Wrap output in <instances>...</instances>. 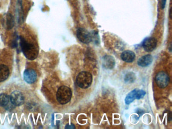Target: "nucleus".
Returning a JSON list of instances; mask_svg holds the SVG:
<instances>
[{"instance_id": "nucleus-19", "label": "nucleus", "mask_w": 172, "mask_h": 129, "mask_svg": "<svg viewBox=\"0 0 172 129\" xmlns=\"http://www.w3.org/2000/svg\"><path fill=\"white\" fill-rule=\"evenodd\" d=\"M166 3V0H162L161 1V8L163 9H165Z\"/></svg>"}, {"instance_id": "nucleus-16", "label": "nucleus", "mask_w": 172, "mask_h": 129, "mask_svg": "<svg viewBox=\"0 0 172 129\" xmlns=\"http://www.w3.org/2000/svg\"><path fill=\"white\" fill-rule=\"evenodd\" d=\"M136 79V76L133 72H129L125 75L124 81L128 83H133Z\"/></svg>"}, {"instance_id": "nucleus-5", "label": "nucleus", "mask_w": 172, "mask_h": 129, "mask_svg": "<svg viewBox=\"0 0 172 129\" xmlns=\"http://www.w3.org/2000/svg\"><path fill=\"white\" fill-rule=\"evenodd\" d=\"M10 102L12 105L18 107L24 103V97L21 92L19 91H14L10 96Z\"/></svg>"}, {"instance_id": "nucleus-6", "label": "nucleus", "mask_w": 172, "mask_h": 129, "mask_svg": "<svg viewBox=\"0 0 172 129\" xmlns=\"http://www.w3.org/2000/svg\"><path fill=\"white\" fill-rule=\"evenodd\" d=\"M77 36L79 40L82 43L87 44L92 41V35L87 30L80 28L77 30Z\"/></svg>"}, {"instance_id": "nucleus-21", "label": "nucleus", "mask_w": 172, "mask_h": 129, "mask_svg": "<svg viewBox=\"0 0 172 129\" xmlns=\"http://www.w3.org/2000/svg\"><path fill=\"white\" fill-rule=\"evenodd\" d=\"M172 8H171L170 10V17L171 19H172V15H171V13H172Z\"/></svg>"}, {"instance_id": "nucleus-8", "label": "nucleus", "mask_w": 172, "mask_h": 129, "mask_svg": "<svg viewBox=\"0 0 172 129\" xmlns=\"http://www.w3.org/2000/svg\"><path fill=\"white\" fill-rule=\"evenodd\" d=\"M23 77L24 81L26 83L28 84H32L37 81V73L33 69H28L24 71Z\"/></svg>"}, {"instance_id": "nucleus-9", "label": "nucleus", "mask_w": 172, "mask_h": 129, "mask_svg": "<svg viewBox=\"0 0 172 129\" xmlns=\"http://www.w3.org/2000/svg\"><path fill=\"white\" fill-rule=\"evenodd\" d=\"M115 65V61L112 56L104 55L103 58V66L106 69H112Z\"/></svg>"}, {"instance_id": "nucleus-4", "label": "nucleus", "mask_w": 172, "mask_h": 129, "mask_svg": "<svg viewBox=\"0 0 172 129\" xmlns=\"http://www.w3.org/2000/svg\"><path fill=\"white\" fill-rule=\"evenodd\" d=\"M156 82L159 87L164 88L168 86L170 82V77L166 72L164 71L159 72L156 76Z\"/></svg>"}, {"instance_id": "nucleus-20", "label": "nucleus", "mask_w": 172, "mask_h": 129, "mask_svg": "<svg viewBox=\"0 0 172 129\" xmlns=\"http://www.w3.org/2000/svg\"><path fill=\"white\" fill-rule=\"evenodd\" d=\"M136 112L138 114H139V116H141L143 114H144V112H143V111L142 110H141L140 109H137V111H136Z\"/></svg>"}, {"instance_id": "nucleus-18", "label": "nucleus", "mask_w": 172, "mask_h": 129, "mask_svg": "<svg viewBox=\"0 0 172 129\" xmlns=\"http://www.w3.org/2000/svg\"><path fill=\"white\" fill-rule=\"evenodd\" d=\"M65 129H75V125H74L73 124H71V125H67L66 127H65Z\"/></svg>"}, {"instance_id": "nucleus-13", "label": "nucleus", "mask_w": 172, "mask_h": 129, "mask_svg": "<svg viewBox=\"0 0 172 129\" xmlns=\"http://www.w3.org/2000/svg\"><path fill=\"white\" fill-rule=\"evenodd\" d=\"M15 21L14 17L10 13H8L6 17V27L7 29H11L14 26Z\"/></svg>"}, {"instance_id": "nucleus-7", "label": "nucleus", "mask_w": 172, "mask_h": 129, "mask_svg": "<svg viewBox=\"0 0 172 129\" xmlns=\"http://www.w3.org/2000/svg\"><path fill=\"white\" fill-rule=\"evenodd\" d=\"M157 45V41L154 37H148L145 39L142 43V46L144 50L147 52L153 51Z\"/></svg>"}, {"instance_id": "nucleus-10", "label": "nucleus", "mask_w": 172, "mask_h": 129, "mask_svg": "<svg viewBox=\"0 0 172 129\" xmlns=\"http://www.w3.org/2000/svg\"><path fill=\"white\" fill-rule=\"evenodd\" d=\"M121 57L123 61H124L127 63H131L133 62L135 58V55L134 52L127 50H125L122 53L121 55Z\"/></svg>"}, {"instance_id": "nucleus-1", "label": "nucleus", "mask_w": 172, "mask_h": 129, "mask_svg": "<svg viewBox=\"0 0 172 129\" xmlns=\"http://www.w3.org/2000/svg\"><path fill=\"white\" fill-rule=\"evenodd\" d=\"M20 46L26 58L30 60L35 59L38 55V50L34 44L28 43L24 38L20 36Z\"/></svg>"}, {"instance_id": "nucleus-2", "label": "nucleus", "mask_w": 172, "mask_h": 129, "mask_svg": "<svg viewBox=\"0 0 172 129\" xmlns=\"http://www.w3.org/2000/svg\"><path fill=\"white\" fill-rule=\"evenodd\" d=\"M72 91L69 87L66 86H61L57 91V100L61 104L68 103L71 99Z\"/></svg>"}, {"instance_id": "nucleus-11", "label": "nucleus", "mask_w": 172, "mask_h": 129, "mask_svg": "<svg viewBox=\"0 0 172 129\" xmlns=\"http://www.w3.org/2000/svg\"><path fill=\"white\" fill-rule=\"evenodd\" d=\"M152 62V56L150 55H146L139 58L138 60L137 64L139 66L145 67L151 64Z\"/></svg>"}, {"instance_id": "nucleus-15", "label": "nucleus", "mask_w": 172, "mask_h": 129, "mask_svg": "<svg viewBox=\"0 0 172 129\" xmlns=\"http://www.w3.org/2000/svg\"><path fill=\"white\" fill-rule=\"evenodd\" d=\"M137 89H135L131 91L130 93H129L126 97L125 98V103L128 105L130 103L133 102L134 100H136V93Z\"/></svg>"}, {"instance_id": "nucleus-3", "label": "nucleus", "mask_w": 172, "mask_h": 129, "mask_svg": "<svg viewBox=\"0 0 172 129\" xmlns=\"http://www.w3.org/2000/svg\"><path fill=\"white\" fill-rule=\"evenodd\" d=\"M92 74L86 71L80 72L76 78L77 84L81 88H87L92 85Z\"/></svg>"}, {"instance_id": "nucleus-17", "label": "nucleus", "mask_w": 172, "mask_h": 129, "mask_svg": "<svg viewBox=\"0 0 172 129\" xmlns=\"http://www.w3.org/2000/svg\"><path fill=\"white\" fill-rule=\"evenodd\" d=\"M146 94V92L142 90H137L136 91V100H140Z\"/></svg>"}, {"instance_id": "nucleus-14", "label": "nucleus", "mask_w": 172, "mask_h": 129, "mask_svg": "<svg viewBox=\"0 0 172 129\" xmlns=\"http://www.w3.org/2000/svg\"><path fill=\"white\" fill-rule=\"evenodd\" d=\"M10 102V96L5 93L0 94V106L6 107Z\"/></svg>"}, {"instance_id": "nucleus-12", "label": "nucleus", "mask_w": 172, "mask_h": 129, "mask_svg": "<svg viewBox=\"0 0 172 129\" xmlns=\"http://www.w3.org/2000/svg\"><path fill=\"white\" fill-rule=\"evenodd\" d=\"M10 74L9 69L5 64L0 65V82H4L7 79Z\"/></svg>"}]
</instances>
